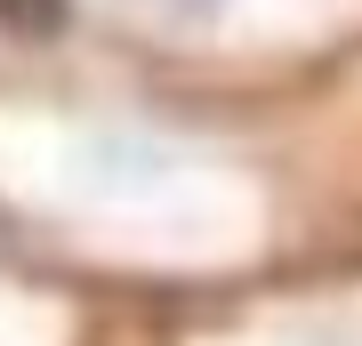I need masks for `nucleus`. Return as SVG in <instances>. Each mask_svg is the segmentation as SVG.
Segmentation results:
<instances>
[{"label":"nucleus","instance_id":"nucleus-1","mask_svg":"<svg viewBox=\"0 0 362 346\" xmlns=\"http://www.w3.org/2000/svg\"><path fill=\"white\" fill-rule=\"evenodd\" d=\"M202 346H362V250L233 290V306L209 314Z\"/></svg>","mask_w":362,"mask_h":346}]
</instances>
